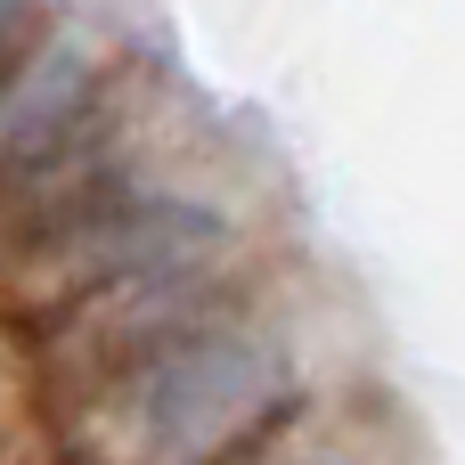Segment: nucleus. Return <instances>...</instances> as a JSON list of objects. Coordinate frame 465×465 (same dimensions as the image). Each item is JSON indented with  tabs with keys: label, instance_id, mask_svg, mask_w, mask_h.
Returning a JSON list of instances; mask_svg holds the SVG:
<instances>
[{
	"label": "nucleus",
	"instance_id": "nucleus-2",
	"mask_svg": "<svg viewBox=\"0 0 465 465\" xmlns=\"http://www.w3.org/2000/svg\"><path fill=\"white\" fill-rule=\"evenodd\" d=\"M286 465H319V458H286Z\"/></svg>",
	"mask_w": 465,
	"mask_h": 465
},
{
	"label": "nucleus",
	"instance_id": "nucleus-1",
	"mask_svg": "<svg viewBox=\"0 0 465 465\" xmlns=\"http://www.w3.org/2000/svg\"><path fill=\"white\" fill-rule=\"evenodd\" d=\"M286 401H294V368L262 327L172 319L114 360L98 425L114 465H221Z\"/></svg>",
	"mask_w": 465,
	"mask_h": 465
}]
</instances>
